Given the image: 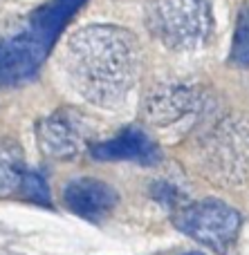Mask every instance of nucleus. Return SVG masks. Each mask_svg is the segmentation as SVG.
Here are the masks:
<instances>
[{
  "label": "nucleus",
  "mask_w": 249,
  "mask_h": 255,
  "mask_svg": "<svg viewBox=\"0 0 249 255\" xmlns=\"http://www.w3.org/2000/svg\"><path fill=\"white\" fill-rule=\"evenodd\" d=\"M92 157L99 161H139L153 166L160 161V150L146 132L137 130V128H128L121 134H117L115 139L94 145Z\"/></svg>",
  "instance_id": "1a4fd4ad"
},
{
  "label": "nucleus",
  "mask_w": 249,
  "mask_h": 255,
  "mask_svg": "<svg viewBox=\"0 0 249 255\" xmlns=\"http://www.w3.org/2000/svg\"><path fill=\"white\" fill-rule=\"evenodd\" d=\"M83 4L85 0H49L29 16L27 31H31L36 38H40L45 45L52 47L58 34L65 29V25Z\"/></svg>",
  "instance_id": "9d476101"
},
{
  "label": "nucleus",
  "mask_w": 249,
  "mask_h": 255,
  "mask_svg": "<svg viewBox=\"0 0 249 255\" xmlns=\"http://www.w3.org/2000/svg\"><path fill=\"white\" fill-rule=\"evenodd\" d=\"M36 139L47 157L52 159H72L83 150V132L72 117L52 115L47 119L38 121L36 126Z\"/></svg>",
  "instance_id": "6e6552de"
},
{
  "label": "nucleus",
  "mask_w": 249,
  "mask_h": 255,
  "mask_svg": "<svg viewBox=\"0 0 249 255\" xmlns=\"http://www.w3.org/2000/svg\"><path fill=\"white\" fill-rule=\"evenodd\" d=\"M175 226L202 247L225 253L238 238L241 213L220 199H205L182 206L175 215Z\"/></svg>",
  "instance_id": "20e7f679"
},
{
  "label": "nucleus",
  "mask_w": 249,
  "mask_h": 255,
  "mask_svg": "<svg viewBox=\"0 0 249 255\" xmlns=\"http://www.w3.org/2000/svg\"><path fill=\"white\" fill-rule=\"evenodd\" d=\"M187 255H200V253H187Z\"/></svg>",
  "instance_id": "4468645a"
},
{
  "label": "nucleus",
  "mask_w": 249,
  "mask_h": 255,
  "mask_svg": "<svg viewBox=\"0 0 249 255\" xmlns=\"http://www.w3.org/2000/svg\"><path fill=\"white\" fill-rule=\"evenodd\" d=\"M202 166L211 181L238 186L249 179V121L229 117L207 136Z\"/></svg>",
  "instance_id": "7ed1b4c3"
},
{
  "label": "nucleus",
  "mask_w": 249,
  "mask_h": 255,
  "mask_svg": "<svg viewBox=\"0 0 249 255\" xmlns=\"http://www.w3.org/2000/svg\"><path fill=\"white\" fill-rule=\"evenodd\" d=\"M20 193L36 204H49L47 186H45V181L40 179L38 175H34V172H25L22 184H20Z\"/></svg>",
  "instance_id": "ddd939ff"
},
{
  "label": "nucleus",
  "mask_w": 249,
  "mask_h": 255,
  "mask_svg": "<svg viewBox=\"0 0 249 255\" xmlns=\"http://www.w3.org/2000/svg\"><path fill=\"white\" fill-rule=\"evenodd\" d=\"M63 202L79 217L99 222L117 206L119 195L106 181L94 179V177H81L63 188Z\"/></svg>",
  "instance_id": "423d86ee"
},
{
  "label": "nucleus",
  "mask_w": 249,
  "mask_h": 255,
  "mask_svg": "<svg viewBox=\"0 0 249 255\" xmlns=\"http://www.w3.org/2000/svg\"><path fill=\"white\" fill-rule=\"evenodd\" d=\"M47 52L49 45L27 29L0 40V85H18L31 79L47 58Z\"/></svg>",
  "instance_id": "39448f33"
},
{
  "label": "nucleus",
  "mask_w": 249,
  "mask_h": 255,
  "mask_svg": "<svg viewBox=\"0 0 249 255\" xmlns=\"http://www.w3.org/2000/svg\"><path fill=\"white\" fill-rule=\"evenodd\" d=\"M142 52L133 31L90 25L70 38L65 70L76 92L99 108H117L139 76Z\"/></svg>",
  "instance_id": "f257e3e1"
},
{
  "label": "nucleus",
  "mask_w": 249,
  "mask_h": 255,
  "mask_svg": "<svg viewBox=\"0 0 249 255\" xmlns=\"http://www.w3.org/2000/svg\"><path fill=\"white\" fill-rule=\"evenodd\" d=\"M25 172L20 150L9 141H0V195L20 190Z\"/></svg>",
  "instance_id": "9b49d317"
},
{
  "label": "nucleus",
  "mask_w": 249,
  "mask_h": 255,
  "mask_svg": "<svg viewBox=\"0 0 249 255\" xmlns=\"http://www.w3.org/2000/svg\"><path fill=\"white\" fill-rule=\"evenodd\" d=\"M200 97L189 85H155L144 97L142 115L153 126H171L196 110Z\"/></svg>",
  "instance_id": "0eeeda50"
},
{
  "label": "nucleus",
  "mask_w": 249,
  "mask_h": 255,
  "mask_svg": "<svg viewBox=\"0 0 249 255\" xmlns=\"http://www.w3.org/2000/svg\"><path fill=\"white\" fill-rule=\"evenodd\" d=\"M232 58L241 67H249V4L243 7L241 13H238L232 43Z\"/></svg>",
  "instance_id": "f8f14e48"
},
{
  "label": "nucleus",
  "mask_w": 249,
  "mask_h": 255,
  "mask_svg": "<svg viewBox=\"0 0 249 255\" xmlns=\"http://www.w3.org/2000/svg\"><path fill=\"white\" fill-rule=\"evenodd\" d=\"M144 20L153 38L175 52L202 47L211 34L207 0H148Z\"/></svg>",
  "instance_id": "f03ea898"
}]
</instances>
